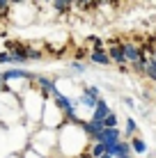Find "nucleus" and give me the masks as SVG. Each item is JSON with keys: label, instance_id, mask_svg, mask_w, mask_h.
<instances>
[{"label": "nucleus", "instance_id": "f257e3e1", "mask_svg": "<svg viewBox=\"0 0 156 158\" xmlns=\"http://www.w3.org/2000/svg\"><path fill=\"white\" fill-rule=\"evenodd\" d=\"M120 46H122V53H124V57H126V62L129 64H133V62H138V60L142 57V48H140V44H133V41H120Z\"/></svg>", "mask_w": 156, "mask_h": 158}, {"label": "nucleus", "instance_id": "f03ea898", "mask_svg": "<svg viewBox=\"0 0 156 158\" xmlns=\"http://www.w3.org/2000/svg\"><path fill=\"white\" fill-rule=\"evenodd\" d=\"M120 41L122 39H115V41H110V48H106L108 51V57H110V62L112 64H117L120 69H126V57H124V53H122V46H120Z\"/></svg>", "mask_w": 156, "mask_h": 158}, {"label": "nucleus", "instance_id": "7ed1b4c3", "mask_svg": "<svg viewBox=\"0 0 156 158\" xmlns=\"http://www.w3.org/2000/svg\"><path fill=\"white\" fill-rule=\"evenodd\" d=\"M14 78L35 83L37 73H35V71H28V69H5V71H2V80H5V83H7V80H14Z\"/></svg>", "mask_w": 156, "mask_h": 158}, {"label": "nucleus", "instance_id": "20e7f679", "mask_svg": "<svg viewBox=\"0 0 156 158\" xmlns=\"http://www.w3.org/2000/svg\"><path fill=\"white\" fill-rule=\"evenodd\" d=\"M110 110H112V108L108 106V101H106V99H96V108L92 110V115H90V122L103 124V119L110 115Z\"/></svg>", "mask_w": 156, "mask_h": 158}, {"label": "nucleus", "instance_id": "39448f33", "mask_svg": "<svg viewBox=\"0 0 156 158\" xmlns=\"http://www.w3.org/2000/svg\"><path fill=\"white\" fill-rule=\"evenodd\" d=\"M90 62L96 64V67H110V64H112L106 48H103V51H92V53H90Z\"/></svg>", "mask_w": 156, "mask_h": 158}, {"label": "nucleus", "instance_id": "423d86ee", "mask_svg": "<svg viewBox=\"0 0 156 158\" xmlns=\"http://www.w3.org/2000/svg\"><path fill=\"white\" fill-rule=\"evenodd\" d=\"M101 140H103V144H117L120 140H124L122 138V131L120 128H103V133H101Z\"/></svg>", "mask_w": 156, "mask_h": 158}, {"label": "nucleus", "instance_id": "0eeeda50", "mask_svg": "<svg viewBox=\"0 0 156 158\" xmlns=\"http://www.w3.org/2000/svg\"><path fill=\"white\" fill-rule=\"evenodd\" d=\"M129 142H131V151H133L136 156L147 154V142H145V140L140 138V135H133V138L129 140Z\"/></svg>", "mask_w": 156, "mask_h": 158}, {"label": "nucleus", "instance_id": "6e6552de", "mask_svg": "<svg viewBox=\"0 0 156 158\" xmlns=\"http://www.w3.org/2000/svg\"><path fill=\"white\" fill-rule=\"evenodd\" d=\"M147 64H149V57H147V55H142L140 60H138V62L129 64V67H131V71L136 73V76H142V78H145V71H147Z\"/></svg>", "mask_w": 156, "mask_h": 158}, {"label": "nucleus", "instance_id": "1a4fd4ad", "mask_svg": "<svg viewBox=\"0 0 156 158\" xmlns=\"http://www.w3.org/2000/svg\"><path fill=\"white\" fill-rule=\"evenodd\" d=\"M133 135H138V122L133 117H126V128L122 131V138L124 140H131Z\"/></svg>", "mask_w": 156, "mask_h": 158}, {"label": "nucleus", "instance_id": "9d476101", "mask_svg": "<svg viewBox=\"0 0 156 158\" xmlns=\"http://www.w3.org/2000/svg\"><path fill=\"white\" fill-rule=\"evenodd\" d=\"M145 78H147L152 85H156V60H154V57H149V64H147V71H145Z\"/></svg>", "mask_w": 156, "mask_h": 158}, {"label": "nucleus", "instance_id": "9b49d317", "mask_svg": "<svg viewBox=\"0 0 156 158\" xmlns=\"http://www.w3.org/2000/svg\"><path fill=\"white\" fill-rule=\"evenodd\" d=\"M78 103L83 108H90V110H94V108H96V99H94V96H90V94H85V92L78 96Z\"/></svg>", "mask_w": 156, "mask_h": 158}, {"label": "nucleus", "instance_id": "f8f14e48", "mask_svg": "<svg viewBox=\"0 0 156 158\" xmlns=\"http://www.w3.org/2000/svg\"><path fill=\"white\" fill-rule=\"evenodd\" d=\"M51 5H53V9H55V12L60 14V16H62V14H67L69 9H71V5H69L67 0H51Z\"/></svg>", "mask_w": 156, "mask_h": 158}, {"label": "nucleus", "instance_id": "ddd939ff", "mask_svg": "<svg viewBox=\"0 0 156 158\" xmlns=\"http://www.w3.org/2000/svg\"><path fill=\"white\" fill-rule=\"evenodd\" d=\"M117 122H120V119H117V112L110 110V115L103 119V128H117Z\"/></svg>", "mask_w": 156, "mask_h": 158}, {"label": "nucleus", "instance_id": "4468645a", "mask_svg": "<svg viewBox=\"0 0 156 158\" xmlns=\"http://www.w3.org/2000/svg\"><path fill=\"white\" fill-rule=\"evenodd\" d=\"M83 92H85V94H90V96H94V99H101V92H99V87H96V85H85Z\"/></svg>", "mask_w": 156, "mask_h": 158}, {"label": "nucleus", "instance_id": "2eb2a0df", "mask_svg": "<svg viewBox=\"0 0 156 158\" xmlns=\"http://www.w3.org/2000/svg\"><path fill=\"white\" fill-rule=\"evenodd\" d=\"M87 41L92 44V51H103V39H99V37H90Z\"/></svg>", "mask_w": 156, "mask_h": 158}, {"label": "nucleus", "instance_id": "dca6fc26", "mask_svg": "<svg viewBox=\"0 0 156 158\" xmlns=\"http://www.w3.org/2000/svg\"><path fill=\"white\" fill-rule=\"evenodd\" d=\"M12 7V0H0V14H7Z\"/></svg>", "mask_w": 156, "mask_h": 158}, {"label": "nucleus", "instance_id": "f3484780", "mask_svg": "<svg viewBox=\"0 0 156 158\" xmlns=\"http://www.w3.org/2000/svg\"><path fill=\"white\" fill-rule=\"evenodd\" d=\"M69 67H71V69H74V71H78V73H83V71H85V64H78V62H76V60H74V62H71V64H69Z\"/></svg>", "mask_w": 156, "mask_h": 158}, {"label": "nucleus", "instance_id": "a211bd4d", "mask_svg": "<svg viewBox=\"0 0 156 158\" xmlns=\"http://www.w3.org/2000/svg\"><path fill=\"white\" fill-rule=\"evenodd\" d=\"M0 64H12V55L9 53H0Z\"/></svg>", "mask_w": 156, "mask_h": 158}, {"label": "nucleus", "instance_id": "6ab92c4d", "mask_svg": "<svg viewBox=\"0 0 156 158\" xmlns=\"http://www.w3.org/2000/svg\"><path fill=\"white\" fill-rule=\"evenodd\" d=\"M124 106H126V108H136V103H133L131 96H126V99H124Z\"/></svg>", "mask_w": 156, "mask_h": 158}, {"label": "nucleus", "instance_id": "aec40b11", "mask_svg": "<svg viewBox=\"0 0 156 158\" xmlns=\"http://www.w3.org/2000/svg\"><path fill=\"white\" fill-rule=\"evenodd\" d=\"M87 2H90V0H76L74 5H76V7H80V5H87Z\"/></svg>", "mask_w": 156, "mask_h": 158}, {"label": "nucleus", "instance_id": "412c9836", "mask_svg": "<svg viewBox=\"0 0 156 158\" xmlns=\"http://www.w3.org/2000/svg\"><path fill=\"white\" fill-rule=\"evenodd\" d=\"M41 2H51V0H35V5H37V7H41Z\"/></svg>", "mask_w": 156, "mask_h": 158}, {"label": "nucleus", "instance_id": "4be33fe9", "mask_svg": "<svg viewBox=\"0 0 156 158\" xmlns=\"http://www.w3.org/2000/svg\"><path fill=\"white\" fill-rule=\"evenodd\" d=\"M152 57L156 60V41H154V48H152Z\"/></svg>", "mask_w": 156, "mask_h": 158}, {"label": "nucleus", "instance_id": "5701e85b", "mask_svg": "<svg viewBox=\"0 0 156 158\" xmlns=\"http://www.w3.org/2000/svg\"><path fill=\"white\" fill-rule=\"evenodd\" d=\"M25 0H12V5H23Z\"/></svg>", "mask_w": 156, "mask_h": 158}, {"label": "nucleus", "instance_id": "b1692460", "mask_svg": "<svg viewBox=\"0 0 156 158\" xmlns=\"http://www.w3.org/2000/svg\"><path fill=\"white\" fill-rule=\"evenodd\" d=\"M5 87V80H2V73H0V89Z\"/></svg>", "mask_w": 156, "mask_h": 158}, {"label": "nucleus", "instance_id": "393cba45", "mask_svg": "<svg viewBox=\"0 0 156 158\" xmlns=\"http://www.w3.org/2000/svg\"><path fill=\"white\" fill-rule=\"evenodd\" d=\"M101 158H115V156H110V154H103V156H101Z\"/></svg>", "mask_w": 156, "mask_h": 158}, {"label": "nucleus", "instance_id": "a878e982", "mask_svg": "<svg viewBox=\"0 0 156 158\" xmlns=\"http://www.w3.org/2000/svg\"><path fill=\"white\" fill-rule=\"evenodd\" d=\"M9 158H23V156H21V154H14V156H9Z\"/></svg>", "mask_w": 156, "mask_h": 158}, {"label": "nucleus", "instance_id": "bb28decb", "mask_svg": "<svg viewBox=\"0 0 156 158\" xmlns=\"http://www.w3.org/2000/svg\"><path fill=\"white\" fill-rule=\"evenodd\" d=\"M67 2H69V5H74V2H76V0H67Z\"/></svg>", "mask_w": 156, "mask_h": 158}, {"label": "nucleus", "instance_id": "cd10ccee", "mask_svg": "<svg viewBox=\"0 0 156 158\" xmlns=\"http://www.w3.org/2000/svg\"><path fill=\"white\" fill-rule=\"evenodd\" d=\"M152 87H154V96H156V85H152Z\"/></svg>", "mask_w": 156, "mask_h": 158}, {"label": "nucleus", "instance_id": "c85d7f7f", "mask_svg": "<svg viewBox=\"0 0 156 158\" xmlns=\"http://www.w3.org/2000/svg\"><path fill=\"white\" fill-rule=\"evenodd\" d=\"M78 158H87V156H78Z\"/></svg>", "mask_w": 156, "mask_h": 158}, {"label": "nucleus", "instance_id": "c756f323", "mask_svg": "<svg viewBox=\"0 0 156 158\" xmlns=\"http://www.w3.org/2000/svg\"><path fill=\"white\" fill-rule=\"evenodd\" d=\"M133 158H140V156H133Z\"/></svg>", "mask_w": 156, "mask_h": 158}]
</instances>
